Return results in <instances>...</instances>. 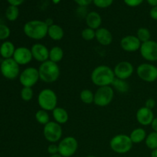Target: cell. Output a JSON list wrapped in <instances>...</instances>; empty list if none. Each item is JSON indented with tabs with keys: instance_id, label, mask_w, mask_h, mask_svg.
I'll list each match as a JSON object with an SVG mask.
<instances>
[{
	"instance_id": "cell-1",
	"label": "cell",
	"mask_w": 157,
	"mask_h": 157,
	"mask_svg": "<svg viewBox=\"0 0 157 157\" xmlns=\"http://www.w3.org/2000/svg\"><path fill=\"white\" fill-rule=\"evenodd\" d=\"M115 78L113 69L104 64L95 67L90 75L92 83L98 87L110 86Z\"/></svg>"
},
{
	"instance_id": "cell-2",
	"label": "cell",
	"mask_w": 157,
	"mask_h": 157,
	"mask_svg": "<svg viewBox=\"0 0 157 157\" xmlns=\"http://www.w3.org/2000/svg\"><path fill=\"white\" fill-rule=\"evenodd\" d=\"M48 26L44 21L41 20H31L23 26L25 35L28 38L36 41H39L48 36Z\"/></svg>"
},
{
	"instance_id": "cell-3",
	"label": "cell",
	"mask_w": 157,
	"mask_h": 157,
	"mask_svg": "<svg viewBox=\"0 0 157 157\" xmlns=\"http://www.w3.org/2000/svg\"><path fill=\"white\" fill-rule=\"evenodd\" d=\"M40 80L43 82L51 84L57 81L61 75V70L57 63L50 60L41 63L38 67Z\"/></svg>"
},
{
	"instance_id": "cell-4",
	"label": "cell",
	"mask_w": 157,
	"mask_h": 157,
	"mask_svg": "<svg viewBox=\"0 0 157 157\" xmlns=\"http://www.w3.org/2000/svg\"><path fill=\"white\" fill-rule=\"evenodd\" d=\"M38 104L40 108L46 111H52L58 105V96L53 90L44 88L38 95Z\"/></svg>"
},
{
	"instance_id": "cell-5",
	"label": "cell",
	"mask_w": 157,
	"mask_h": 157,
	"mask_svg": "<svg viewBox=\"0 0 157 157\" xmlns=\"http://www.w3.org/2000/svg\"><path fill=\"white\" fill-rule=\"evenodd\" d=\"M133 142L130 136L127 134H117L110 140V147L114 153L125 154L129 153L133 147Z\"/></svg>"
},
{
	"instance_id": "cell-6",
	"label": "cell",
	"mask_w": 157,
	"mask_h": 157,
	"mask_svg": "<svg viewBox=\"0 0 157 157\" xmlns=\"http://www.w3.org/2000/svg\"><path fill=\"white\" fill-rule=\"evenodd\" d=\"M114 98V90L111 86L98 87L94 93V104L100 107L108 106Z\"/></svg>"
},
{
	"instance_id": "cell-7",
	"label": "cell",
	"mask_w": 157,
	"mask_h": 157,
	"mask_svg": "<svg viewBox=\"0 0 157 157\" xmlns=\"http://www.w3.org/2000/svg\"><path fill=\"white\" fill-rule=\"evenodd\" d=\"M63 134L62 127L61 124L55 121H50L44 126L43 136L44 139L50 144H56L61 140Z\"/></svg>"
},
{
	"instance_id": "cell-8",
	"label": "cell",
	"mask_w": 157,
	"mask_h": 157,
	"mask_svg": "<svg viewBox=\"0 0 157 157\" xmlns=\"http://www.w3.org/2000/svg\"><path fill=\"white\" fill-rule=\"evenodd\" d=\"M19 64L13 59L8 58L4 59L0 64V72L6 79L15 80L20 75Z\"/></svg>"
},
{
	"instance_id": "cell-9",
	"label": "cell",
	"mask_w": 157,
	"mask_h": 157,
	"mask_svg": "<svg viewBox=\"0 0 157 157\" xmlns=\"http://www.w3.org/2000/svg\"><path fill=\"white\" fill-rule=\"evenodd\" d=\"M136 75L140 80L153 83L157 80V67L151 63H142L136 67Z\"/></svg>"
},
{
	"instance_id": "cell-10",
	"label": "cell",
	"mask_w": 157,
	"mask_h": 157,
	"mask_svg": "<svg viewBox=\"0 0 157 157\" xmlns=\"http://www.w3.org/2000/svg\"><path fill=\"white\" fill-rule=\"evenodd\" d=\"M58 153L63 157H71L78 149V142L74 136H66L59 141Z\"/></svg>"
},
{
	"instance_id": "cell-11",
	"label": "cell",
	"mask_w": 157,
	"mask_h": 157,
	"mask_svg": "<svg viewBox=\"0 0 157 157\" xmlns=\"http://www.w3.org/2000/svg\"><path fill=\"white\" fill-rule=\"evenodd\" d=\"M18 79L22 87H34L40 80L38 69L34 67H26L20 73Z\"/></svg>"
},
{
	"instance_id": "cell-12",
	"label": "cell",
	"mask_w": 157,
	"mask_h": 157,
	"mask_svg": "<svg viewBox=\"0 0 157 157\" xmlns=\"http://www.w3.org/2000/svg\"><path fill=\"white\" fill-rule=\"evenodd\" d=\"M140 53L142 58L149 62L157 61V41L150 40L141 44Z\"/></svg>"
},
{
	"instance_id": "cell-13",
	"label": "cell",
	"mask_w": 157,
	"mask_h": 157,
	"mask_svg": "<svg viewBox=\"0 0 157 157\" xmlns=\"http://www.w3.org/2000/svg\"><path fill=\"white\" fill-rule=\"evenodd\" d=\"M113 70L115 78L126 81L133 75L134 72V67L129 61H123L117 64Z\"/></svg>"
},
{
	"instance_id": "cell-14",
	"label": "cell",
	"mask_w": 157,
	"mask_h": 157,
	"mask_svg": "<svg viewBox=\"0 0 157 157\" xmlns=\"http://www.w3.org/2000/svg\"><path fill=\"white\" fill-rule=\"evenodd\" d=\"M141 41L138 39L136 35H126L121 38L120 45L124 51L127 52H135L140 51L141 46Z\"/></svg>"
},
{
	"instance_id": "cell-15",
	"label": "cell",
	"mask_w": 157,
	"mask_h": 157,
	"mask_svg": "<svg viewBox=\"0 0 157 157\" xmlns=\"http://www.w3.org/2000/svg\"><path fill=\"white\" fill-rule=\"evenodd\" d=\"M12 58L19 65H26L32 61L33 57L30 48L21 46V47L16 48Z\"/></svg>"
},
{
	"instance_id": "cell-16",
	"label": "cell",
	"mask_w": 157,
	"mask_h": 157,
	"mask_svg": "<svg viewBox=\"0 0 157 157\" xmlns=\"http://www.w3.org/2000/svg\"><path fill=\"white\" fill-rule=\"evenodd\" d=\"M33 59L38 62H44L49 59V49L44 44L35 43L31 48Z\"/></svg>"
},
{
	"instance_id": "cell-17",
	"label": "cell",
	"mask_w": 157,
	"mask_h": 157,
	"mask_svg": "<svg viewBox=\"0 0 157 157\" xmlns=\"http://www.w3.org/2000/svg\"><path fill=\"white\" fill-rule=\"evenodd\" d=\"M154 113L153 110L144 107H140L137 110L136 113V119L137 122L142 126L151 125L152 122L154 120Z\"/></svg>"
},
{
	"instance_id": "cell-18",
	"label": "cell",
	"mask_w": 157,
	"mask_h": 157,
	"mask_svg": "<svg viewBox=\"0 0 157 157\" xmlns=\"http://www.w3.org/2000/svg\"><path fill=\"white\" fill-rule=\"evenodd\" d=\"M95 39L100 44L104 46L110 45L113 41V35L106 28H100L96 30Z\"/></svg>"
},
{
	"instance_id": "cell-19",
	"label": "cell",
	"mask_w": 157,
	"mask_h": 157,
	"mask_svg": "<svg viewBox=\"0 0 157 157\" xmlns=\"http://www.w3.org/2000/svg\"><path fill=\"white\" fill-rule=\"evenodd\" d=\"M85 22L88 28L97 30L101 28L102 24V18L98 12L95 11L88 12L85 17Z\"/></svg>"
},
{
	"instance_id": "cell-20",
	"label": "cell",
	"mask_w": 157,
	"mask_h": 157,
	"mask_svg": "<svg viewBox=\"0 0 157 157\" xmlns=\"http://www.w3.org/2000/svg\"><path fill=\"white\" fill-rule=\"evenodd\" d=\"M52 117H53L54 120L58 124H66L68 121L69 115L67 110L64 108L61 107H57L56 108L52 110Z\"/></svg>"
},
{
	"instance_id": "cell-21",
	"label": "cell",
	"mask_w": 157,
	"mask_h": 157,
	"mask_svg": "<svg viewBox=\"0 0 157 157\" xmlns=\"http://www.w3.org/2000/svg\"><path fill=\"white\" fill-rule=\"evenodd\" d=\"M15 49H16V48L15 47L12 41H6L0 46V55L4 59L12 58Z\"/></svg>"
},
{
	"instance_id": "cell-22",
	"label": "cell",
	"mask_w": 157,
	"mask_h": 157,
	"mask_svg": "<svg viewBox=\"0 0 157 157\" xmlns=\"http://www.w3.org/2000/svg\"><path fill=\"white\" fill-rule=\"evenodd\" d=\"M48 36L53 41H61L64 36V29L59 25H52V26L48 27Z\"/></svg>"
},
{
	"instance_id": "cell-23",
	"label": "cell",
	"mask_w": 157,
	"mask_h": 157,
	"mask_svg": "<svg viewBox=\"0 0 157 157\" xmlns=\"http://www.w3.org/2000/svg\"><path fill=\"white\" fill-rule=\"evenodd\" d=\"M129 136H130V140H131L133 144H138L145 141L147 133V131L144 128L138 127V128H136L133 130H132V132Z\"/></svg>"
},
{
	"instance_id": "cell-24",
	"label": "cell",
	"mask_w": 157,
	"mask_h": 157,
	"mask_svg": "<svg viewBox=\"0 0 157 157\" xmlns=\"http://www.w3.org/2000/svg\"><path fill=\"white\" fill-rule=\"evenodd\" d=\"M64 58V51L60 46H54L49 49V59L52 62L58 64Z\"/></svg>"
},
{
	"instance_id": "cell-25",
	"label": "cell",
	"mask_w": 157,
	"mask_h": 157,
	"mask_svg": "<svg viewBox=\"0 0 157 157\" xmlns=\"http://www.w3.org/2000/svg\"><path fill=\"white\" fill-rule=\"evenodd\" d=\"M111 85L113 90H116L119 93H126L129 90V84L126 82L125 80L115 78Z\"/></svg>"
},
{
	"instance_id": "cell-26",
	"label": "cell",
	"mask_w": 157,
	"mask_h": 157,
	"mask_svg": "<svg viewBox=\"0 0 157 157\" xmlns=\"http://www.w3.org/2000/svg\"><path fill=\"white\" fill-rule=\"evenodd\" d=\"M35 117L37 122L39 124H41V125L44 126L50 122V117H49L48 112L44 110H42V109L38 110L35 113Z\"/></svg>"
},
{
	"instance_id": "cell-27",
	"label": "cell",
	"mask_w": 157,
	"mask_h": 157,
	"mask_svg": "<svg viewBox=\"0 0 157 157\" xmlns=\"http://www.w3.org/2000/svg\"><path fill=\"white\" fill-rule=\"evenodd\" d=\"M80 99L84 104L87 105L93 104L94 100V94L90 89H84L80 93Z\"/></svg>"
},
{
	"instance_id": "cell-28",
	"label": "cell",
	"mask_w": 157,
	"mask_h": 157,
	"mask_svg": "<svg viewBox=\"0 0 157 157\" xmlns=\"http://www.w3.org/2000/svg\"><path fill=\"white\" fill-rule=\"evenodd\" d=\"M136 36L141 41V43H144L151 40V32L147 28L141 27L138 29Z\"/></svg>"
},
{
	"instance_id": "cell-29",
	"label": "cell",
	"mask_w": 157,
	"mask_h": 157,
	"mask_svg": "<svg viewBox=\"0 0 157 157\" xmlns=\"http://www.w3.org/2000/svg\"><path fill=\"white\" fill-rule=\"evenodd\" d=\"M146 146L151 150L157 149V133L156 132H151L147 134V138L145 140Z\"/></svg>"
},
{
	"instance_id": "cell-30",
	"label": "cell",
	"mask_w": 157,
	"mask_h": 157,
	"mask_svg": "<svg viewBox=\"0 0 157 157\" xmlns=\"http://www.w3.org/2000/svg\"><path fill=\"white\" fill-rule=\"evenodd\" d=\"M19 15V9L18 7L14 6H9L6 9V17L9 21H14L18 18Z\"/></svg>"
},
{
	"instance_id": "cell-31",
	"label": "cell",
	"mask_w": 157,
	"mask_h": 157,
	"mask_svg": "<svg viewBox=\"0 0 157 157\" xmlns=\"http://www.w3.org/2000/svg\"><path fill=\"white\" fill-rule=\"evenodd\" d=\"M20 96H21V100L24 101H32L34 97V91L32 87H23L21 90Z\"/></svg>"
},
{
	"instance_id": "cell-32",
	"label": "cell",
	"mask_w": 157,
	"mask_h": 157,
	"mask_svg": "<svg viewBox=\"0 0 157 157\" xmlns=\"http://www.w3.org/2000/svg\"><path fill=\"white\" fill-rule=\"evenodd\" d=\"M95 35H96V30H94L88 27L84 29L81 32V38L84 41H92L95 38Z\"/></svg>"
},
{
	"instance_id": "cell-33",
	"label": "cell",
	"mask_w": 157,
	"mask_h": 157,
	"mask_svg": "<svg viewBox=\"0 0 157 157\" xmlns=\"http://www.w3.org/2000/svg\"><path fill=\"white\" fill-rule=\"evenodd\" d=\"M93 3L99 9H107L112 6L113 0H93Z\"/></svg>"
},
{
	"instance_id": "cell-34",
	"label": "cell",
	"mask_w": 157,
	"mask_h": 157,
	"mask_svg": "<svg viewBox=\"0 0 157 157\" xmlns=\"http://www.w3.org/2000/svg\"><path fill=\"white\" fill-rule=\"evenodd\" d=\"M11 30L7 25L0 24V40H6L10 36Z\"/></svg>"
},
{
	"instance_id": "cell-35",
	"label": "cell",
	"mask_w": 157,
	"mask_h": 157,
	"mask_svg": "<svg viewBox=\"0 0 157 157\" xmlns=\"http://www.w3.org/2000/svg\"><path fill=\"white\" fill-rule=\"evenodd\" d=\"M144 0H124V2L128 7L135 8L140 6L144 2Z\"/></svg>"
},
{
	"instance_id": "cell-36",
	"label": "cell",
	"mask_w": 157,
	"mask_h": 157,
	"mask_svg": "<svg viewBox=\"0 0 157 157\" xmlns=\"http://www.w3.org/2000/svg\"><path fill=\"white\" fill-rule=\"evenodd\" d=\"M47 151L50 155L57 154L58 153V146L56 144H51L48 147Z\"/></svg>"
},
{
	"instance_id": "cell-37",
	"label": "cell",
	"mask_w": 157,
	"mask_h": 157,
	"mask_svg": "<svg viewBox=\"0 0 157 157\" xmlns=\"http://www.w3.org/2000/svg\"><path fill=\"white\" fill-rule=\"evenodd\" d=\"M73 1L81 7H86L93 3V0H73Z\"/></svg>"
},
{
	"instance_id": "cell-38",
	"label": "cell",
	"mask_w": 157,
	"mask_h": 157,
	"mask_svg": "<svg viewBox=\"0 0 157 157\" xmlns=\"http://www.w3.org/2000/svg\"><path fill=\"white\" fill-rule=\"evenodd\" d=\"M156 101H155L154 99H153V98H148L145 102V107H147V108L153 110V109L156 107Z\"/></svg>"
},
{
	"instance_id": "cell-39",
	"label": "cell",
	"mask_w": 157,
	"mask_h": 157,
	"mask_svg": "<svg viewBox=\"0 0 157 157\" xmlns=\"http://www.w3.org/2000/svg\"><path fill=\"white\" fill-rule=\"evenodd\" d=\"M150 16L152 19L157 21V6L151 8L150 11Z\"/></svg>"
},
{
	"instance_id": "cell-40",
	"label": "cell",
	"mask_w": 157,
	"mask_h": 157,
	"mask_svg": "<svg viewBox=\"0 0 157 157\" xmlns=\"http://www.w3.org/2000/svg\"><path fill=\"white\" fill-rule=\"evenodd\" d=\"M25 1V0H7V2L9 3L10 6H17V7H18L21 4H23Z\"/></svg>"
},
{
	"instance_id": "cell-41",
	"label": "cell",
	"mask_w": 157,
	"mask_h": 157,
	"mask_svg": "<svg viewBox=\"0 0 157 157\" xmlns=\"http://www.w3.org/2000/svg\"><path fill=\"white\" fill-rule=\"evenodd\" d=\"M151 127L152 129H153V130L154 132H156L157 133V117H155L154 120L153 121V122H152L151 124Z\"/></svg>"
},
{
	"instance_id": "cell-42",
	"label": "cell",
	"mask_w": 157,
	"mask_h": 157,
	"mask_svg": "<svg viewBox=\"0 0 157 157\" xmlns=\"http://www.w3.org/2000/svg\"><path fill=\"white\" fill-rule=\"evenodd\" d=\"M44 22L46 23V25H47L48 27H50V26H52V25L55 24V23H54V20L52 19V18H48L47 19L44 20Z\"/></svg>"
},
{
	"instance_id": "cell-43",
	"label": "cell",
	"mask_w": 157,
	"mask_h": 157,
	"mask_svg": "<svg viewBox=\"0 0 157 157\" xmlns=\"http://www.w3.org/2000/svg\"><path fill=\"white\" fill-rule=\"evenodd\" d=\"M147 3L152 7L157 6V0H147Z\"/></svg>"
},
{
	"instance_id": "cell-44",
	"label": "cell",
	"mask_w": 157,
	"mask_h": 157,
	"mask_svg": "<svg viewBox=\"0 0 157 157\" xmlns=\"http://www.w3.org/2000/svg\"><path fill=\"white\" fill-rule=\"evenodd\" d=\"M151 157H157V149L152 150Z\"/></svg>"
},
{
	"instance_id": "cell-45",
	"label": "cell",
	"mask_w": 157,
	"mask_h": 157,
	"mask_svg": "<svg viewBox=\"0 0 157 157\" xmlns=\"http://www.w3.org/2000/svg\"><path fill=\"white\" fill-rule=\"evenodd\" d=\"M61 0H52V2L54 3L55 5H57V4H59L60 2H61Z\"/></svg>"
},
{
	"instance_id": "cell-46",
	"label": "cell",
	"mask_w": 157,
	"mask_h": 157,
	"mask_svg": "<svg viewBox=\"0 0 157 157\" xmlns=\"http://www.w3.org/2000/svg\"><path fill=\"white\" fill-rule=\"evenodd\" d=\"M49 157H63V156H61V155L59 154V153H57V154H54V155H51Z\"/></svg>"
},
{
	"instance_id": "cell-47",
	"label": "cell",
	"mask_w": 157,
	"mask_h": 157,
	"mask_svg": "<svg viewBox=\"0 0 157 157\" xmlns=\"http://www.w3.org/2000/svg\"><path fill=\"white\" fill-rule=\"evenodd\" d=\"M86 157H97V156H93V155H89V156H87Z\"/></svg>"
}]
</instances>
